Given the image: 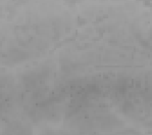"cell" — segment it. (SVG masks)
I'll list each match as a JSON object with an SVG mask.
<instances>
[{
  "label": "cell",
  "instance_id": "obj_1",
  "mask_svg": "<svg viewBox=\"0 0 152 135\" xmlns=\"http://www.w3.org/2000/svg\"><path fill=\"white\" fill-rule=\"evenodd\" d=\"M3 135H28L27 130L24 126H12Z\"/></svg>",
  "mask_w": 152,
  "mask_h": 135
}]
</instances>
